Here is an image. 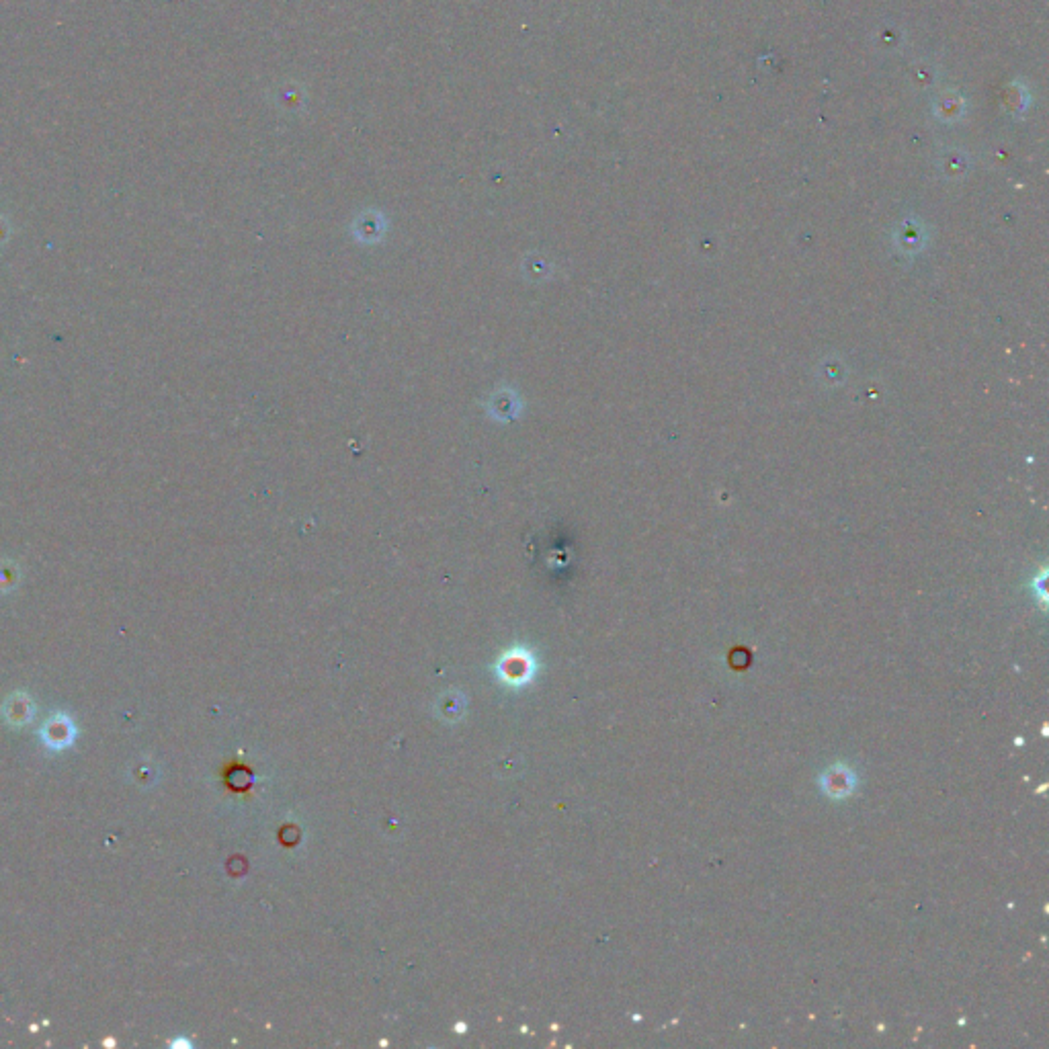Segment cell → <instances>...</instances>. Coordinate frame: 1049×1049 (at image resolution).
I'll return each mask as SVG.
<instances>
[{"label":"cell","instance_id":"6da1fadb","mask_svg":"<svg viewBox=\"0 0 1049 1049\" xmlns=\"http://www.w3.org/2000/svg\"><path fill=\"white\" fill-rule=\"evenodd\" d=\"M822 785H824V791L830 793L832 797H845L855 789V775L849 769L836 767V769H830L822 777Z\"/></svg>","mask_w":1049,"mask_h":1049},{"label":"cell","instance_id":"7a4b0ae2","mask_svg":"<svg viewBox=\"0 0 1049 1049\" xmlns=\"http://www.w3.org/2000/svg\"><path fill=\"white\" fill-rule=\"evenodd\" d=\"M72 736H74V730H72L68 720H54V722H50L46 726V732H44L46 742L50 746H56V748L68 744L72 740Z\"/></svg>","mask_w":1049,"mask_h":1049}]
</instances>
